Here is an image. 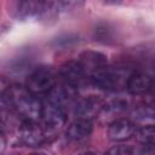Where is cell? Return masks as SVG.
Here are the masks:
<instances>
[{
	"mask_svg": "<svg viewBox=\"0 0 155 155\" xmlns=\"http://www.w3.org/2000/svg\"><path fill=\"white\" fill-rule=\"evenodd\" d=\"M42 105L44 103L36 94L22 85H11L0 96L1 113L16 114L22 121L41 120Z\"/></svg>",
	"mask_w": 155,
	"mask_h": 155,
	"instance_id": "1",
	"label": "cell"
},
{
	"mask_svg": "<svg viewBox=\"0 0 155 155\" xmlns=\"http://www.w3.org/2000/svg\"><path fill=\"white\" fill-rule=\"evenodd\" d=\"M132 70L125 67H105L90 78V82L104 91H120L126 88Z\"/></svg>",
	"mask_w": 155,
	"mask_h": 155,
	"instance_id": "2",
	"label": "cell"
},
{
	"mask_svg": "<svg viewBox=\"0 0 155 155\" xmlns=\"http://www.w3.org/2000/svg\"><path fill=\"white\" fill-rule=\"evenodd\" d=\"M58 73L52 67H39L27 78L25 86L34 94H47L58 82Z\"/></svg>",
	"mask_w": 155,
	"mask_h": 155,
	"instance_id": "3",
	"label": "cell"
},
{
	"mask_svg": "<svg viewBox=\"0 0 155 155\" xmlns=\"http://www.w3.org/2000/svg\"><path fill=\"white\" fill-rule=\"evenodd\" d=\"M41 121L46 133L61 130L67 121V115L63 107L46 99V102L42 105Z\"/></svg>",
	"mask_w": 155,
	"mask_h": 155,
	"instance_id": "4",
	"label": "cell"
},
{
	"mask_svg": "<svg viewBox=\"0 0 155 155\" xmlns=\"http://www.w3.org/2000/svg\"><path fill=\"white\" fill-rule=\"evenodd\" d=\"M18 133L19 140L27 147H39L46 139V132L38 121H22Z\"/></svg>",
	"mask_w": 155,
	"mask_h": 155,
	"instance_id": "5",
	"label": "cell"
},
{
	"mask_svg": "<svg viewBox=\"0 0 155 155\" xmlns=\"http://www.w3.org/2000/svg\"><path fill=\"white\" fill-rule=\"evenodd\" d=\"M103 105L104 104L99 97L87 96V97L80 98L75 102L73 113H74V116H76V117L92 120L93 117L99 115Z\"/></svg>",
	"mask_w": 155,
	"mask_h": 155,
	"instance_id": "6",
	"label": "cell"
},
{
	"mask_svg": "<svg viewBox=\"0 0 155 155\" xmlns=\"http://www.w3.org/2000/svg\"><path fill=\"white\" fill-rule=\"evenodd\" d=\"M59 76L62 78V80L71 86H74L75 88L81 87L88 79V76L85 74L81 64L79 63V61H69L65 62L64 64L61 65L59 70H58Z\"/></svg>",
	"mask_w": 155,
	"mask_h": 155,
	"instance_id": "7",
	"label": "cell"
},
{
	"mask_svg": "<svg viewBox=\"0 0 155 155\" xmlns=\"http://www.w3.org/2000/svg\"><path fill=\"white\" fill-rule=\"evenodd\" d=\"M79 63L81 64L85 74L88 76V79L99 71L101 69L105 68L108 65V58L104 53L98 52V51H92L87 50L80 53L79 56Z\"/></svg>",
	"mask_w": 155,
	"mask_h": 155,
	"instance_id": "8",
	"label": "cell"
},
{
	"mask_svg": "<svg viewBox=\"0 0 155 155\" xmlns=\"http://www.w3.org/2000/svg\"><path fill=\"white\" fill-rule=\"evenodd\" d=\"M136 124L128 119H115L108 126V137L113 142H124L136 133Z\"/></svg>",
	"mask_w": 155,
	"mask_h": 155,
	"instance_id": "9",
	"label": "cell"
},
{
	"mask_svg": "<svg viewBox=\"0 0 155 155\" xmlns=\"http://www.w3.org/2000/svg\"><path fill=\"white\" fill-rule=\"evenodd\" d=\"M76 93H78V88H75L74 86L64 81L62 84L57 82L53 86V88L47 93V101L63 107L65 104L71 103L76 98Z\"/></svg>",
	"mask_w": 155,
	"mask_h": 155,
	"instance_id": "10",
	"label": "cell"
},
{
	"mask_svg": "<svg viewBox=\"0 0 155 155\" xmlns=\"http://www.w3.org/2000/svg\"><path fill=\"white\" fill-rule=\"evenodd\" d=\"M93 130V125L92 121L88 119H80L76 117V120H74L67 128V138L70 140H75V142H80L86 139Z\"/></svg>",
	"mask_w": 155,
	"mask_h": 155,
	"instance_id": "11",
	"label": "cell"
},
{
	"mask_svg": "<svg viewBox=\"0 0 155 155\" xmlns=\"http://www.w3.org/2000/svg\"><path fill=\"white\" fill-rule=\"evenodd\" d=\"M151 79L153 78H150L149 75H147L144 73L133 71L128 78L126 90L130 94H133V96L144 94L150 91Z\"/></svg>",
	"mask_w": 155,
	"mask_h": 155,
	"instance_id": "12",
	"label": "cell"
},
{
	"mask_svg": "<svg viewBox=\"0 0 155 155\" xmlns=\"http://www.w3.org/2000/svg\"><path fill=\"white\" fill-rule=\"evenodd\" d=\"M45 0H21L15 1V16L17 18H28L39 16Z\"/></svg>",
	"mask_w": 155,
	"mask_h": 155,
	"instance_id": "13",
	"label": "cell"
},
{
	"mask_svg": "<svg viewBox=\"0 0 155 155\" xmlns=\"http://www.w3.org/2000/svg\"><path fill=\"white\" fill-rule=\"evenodd\" d=\"M136 139L140 144L155 147V124L154 125H144L136 130Z\"/></svg>",
	"mask_w": 155,
	"mask_h": 155,
	"instance_id": "14",
	"label": "cell"
},
{
	"mask_svg": "<svg viewBox=\"0 0 155 155\" xmlns=\"http://www.w3.org/2000/svg\"><path fill=\"white\" fill-rule=\"evenodd\" d=\"M126 108H127L126 102H124V101H113V102L103 105L101 113H104L105 115H109V116H114L115 114H120L124 110H126Z\"/></svg>",
	"mask_w": 155,
	"mask_h": 155,
	"instance_id": "15",
	"label": "cell"
},
{
	"mask_svg": "<svg viewBox=\"0 0 155 155\" xmlns=\"http://www.w3.org/2000/svg\"><path fill=\"white\" fill-rule=\"evenodd\" d=\"M85 0H58L59 8L63 11H75L84 6Z\"/></svg>",
	"mask_w": 155,
	"mask_h": 155,
	"instance_id": "16",
	"label": "cell"
},
{
	"mask_svg": "<svg viewBox=\"0 0 155 155\" xmlns=\"http://www.w3.org/2000/svg\"><path fill=\"white\" fill-rule=\"evenodd\" d=\"M134 153H138V150L132 145H115L108 150V154L114 155H131Z\"/></svg>",
	"mask_w": 155,
	"mask_h": 155,
	"instance_id": "17",
	"label": "cell"
},
{
	"mask_svg": "<svg viewBox=\"0 0 155 155\" xmlns=\"http://www.w3.org/2000/svg\"><path fill=\"white\" fill-rule=\"evenodd\" d=\"M105 2L108 5H119L122 2V0H105Z\"/></svg>",
	"mask_w": 155,
	"mask_h": 155,
	"instance_id": "18",
	"label": "cell"
},
{
	"mask_svg": "<svg viewBox=\"0 0 155 155\" xmlns=\"http://www.w3.org/2000/svg\"><path fill=\"white\" fill-rule=\"evenodd\" d=\"M149 92H151L153 94H155V76L151 79V86H150V91Z\"/></svg>",
	"mask_w": 155,
	"mask_h": 155,
	"instance_id": "19",
	"label": "cell"
},
{
	"mask_svg": "<svg viewBox=\"0 0 155 155\" xmlns=\"http://www.w3.org/2000/svg\"><path fill=\"white\" fill-rule=\"evenodd\" d=\"M15 1H21V0H15Z\"/></svg>",
	"mask_w": 155,
	"mask_h": 155,
	"instance_id": "20",
	"label": "cell"
}]
</instances>
